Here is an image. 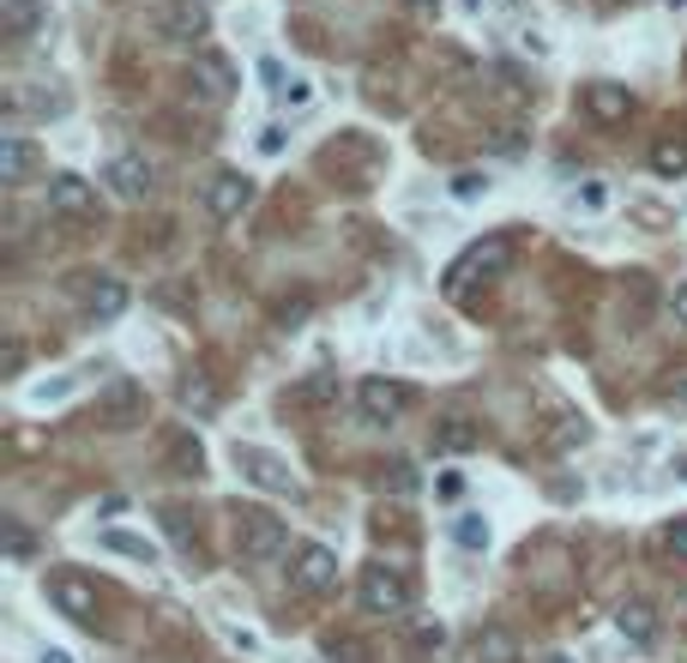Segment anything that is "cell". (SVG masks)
Returning a JSON list of instances; mask_svg holds the SVG:
<instances>
[{
  "label": "cell",
  "mask_w": 687,
  "mask_h": 663,
  "mask_svg": "<svg viewBox=\"0 0 687 663\" xmlns=\"http://www.w3.org/2000/svg\"><path fill=\"white\" fill-rule=\"evenodd\" d=\"M477 663H519V639L506 627H482L477 634Z\"/></svg>",
  "instance_id": "20"
},
{
  "label": "cell",
  "mask_w": 687,
  "mask_h": 663,
  "mask_svg": "<svg viewBox=\"0 0 687 663\" xmlns=\"http://www.w3.org/2000/svg\"><path fill=\"white\" fill-rule=\"evenodd\" d=\"M103 182L115 187L121 199H145L151 194V163H145L139 151H121V157H109L103 163Z\"/></svg>",
  "instance_id": "14"
},
{
  "label": "cell",
  "mask_w": 687,
  "mask_h": 663,
  "mask_svg": "<svg viewBox=\"0 0 687 663\" xmlns=\"http://www.w3.org/2000/svg\"><path fill=\"white\" fill-rule=\"evenodd\" d=\"M326 658H332V663H363L368 646H363V639H332V646H326Z\"/></svg>",
  "instance_id": "30"
},
{
  "label": "cell",
  "mask_w": 687,
  "mask_h": 663,
  "mask_svg": "<svg viewBox=\"0 0 687 663\" xmlns=\"http://www.w3.org/2000/svg\"><path fill=\"white\" fill-rule=\"evenodd\" d=\"M410 7H434V0H410Z\"/></svg>",
  "instance_id": "42"
},
{
  "label": "cell",
  "mask_w": 687,
  "mask_h": 663,
  "mask_svg": "<svg viewBox=\"0 0 687 663\" xmlns=\"http://www.w3.org/2000/svg\"><path fill=\"white\" fill-rule=\"evenodd\" d=\"M254 206V182H247V175H235V170H218L206 182V211L218 223H230V218H242V211Z\"/></svg>",
  "instance_id": "9"
},
{
  "label": "cell",
  "mask_w": 687,
  "mask_h": 663,
  "mask_svg": "<svg viewBox=\"0 0 687 663\" xmlns=\"http://www.w3.org/2000/svg\"><path fill=\"white\" fill-rule=\"evenodd\" d=\"M585 115H591L597 127H622V121L634 115V91H627V85H610V78H597V85H585Z\"/></svg>",
  "instance_id": "11"
},
{
  "label": "cell",
  "mask_w": 687,
  "mask_h": 663,
  "mask_svg": "<svg viewBox=\"0 0 687 663\" xmlns=\"http://www.w3.org/2000/svg\"><path fill=\"white\" fill-rule=\"evenodd\" d=\"M290 579H296V591H308V598H326V591H338V555L326 543H296Z\"/></svg>",
  "instance_id": "5"
},
{
  "label": "cell",
  "mask_w": 687,
  "mask_h": 663,
  "mask_svg": "<svg viewBox=\"0 0 687 663\" xmlns=\"http://www.w3.org/2000/svg\"><path fill=\"white\" fill-rule=\"evenodd\" d=\"M663 549H670L675 561H687V519H670V525H663Z\"/></svg>",
  "instance_id": "31"
},
{
  "label": "cell",
  "mask_w": 687,
  "mask_h": 663,
  "mask_svg": "<svg viewBox=\"0 0 687 663\" xmlns=\"http://www.w3.org/2000/svg\"><path fill=\"white\" fill-rule=\"evenodd\" d=\"M416 392L404 386V380H387V375H368L363 386H356V410H363V422H392L410 410Z\"/></svg>",
  "instance_id": "6"
},
{
  "label": "cell",
  "mask_w": 687,
  "mask_h": 663,
  "mask_svg": "<svg viewBox=\"0 0 687 663\" xmlns=\"http://www.w3.org/2000/svg\"><path fill=\"white\" fill-rule=\"evenodd\" d=\"M585 441H591V422L585 417H561V429L549 434V446H585Z\"/></svg>",
  "instance_id": "28"
},
{
  "label": "cell",
  "mask_w": 687,
  "mask_h": 663,
  "mask_svg": "<svg viewBox=\"0 0 687 663\" xmlns=\"http://www.w3.org/2000/svg\"><path fill=\"white\" fill-rule=\"evenodd\" d=\"M410 646L416 651H441L446 646V627L434 622V615H416V622H410Z\"/></svg>",
  "instance_id": "27"
},
{
  "label": "cell",
  "mask_w": 687,
  "mask_h": 663,
  "mask_svg": "<svg viewBox=\"0 0 687 663\" xmlns=\"http://www.w3.org/2000/svg\"><path fill=\"white\" fill-rule=\"evenodd\" d=\"M453 543L482 555V549H489V519H482V513H453Z\"/></svg>",
  "instance_id": "22"
},
{
  "label": "cell",
  "mask_w": 687,
  "mask_h": 663,
  "mask_svg": "<svg viewBox=\"0 0 687 663\" xmlns=\"http://www.w3.org/2000/svg\"><path fill=\"white\" fill-rule=\"evenodd\" d=\"M651 170L658 175H687V139H658L651 145Z\"/></svg>",
  "instance_id": "25"
},
{
  "label": "cell",
  "mask_w": 687,
  "mask_h": 663,
  "mask_svg": "<svg viewBox=\"0 0 687 663\" xmlns=\"http://www.w3.org/2000/svg\"><path fill=\"white\" fill-rule=\"evenodd\" d=\"M670 314H675V326H687V284L670 296Z\"/></svg>",
  "instance_id": "39"
},
{
  "label": "cell",
  "mask_w": 687,
  "mask_h": 663,
  "mask_svg": "<svg viewBox=\"0 0 687 663\" xmlns=\"http://www.w3.org/2000/svg\"><path fill=\"white\" fill-rule=\"evenodd\" d=\"M187 97H199L206 109L230 103V97H235V73H230V61H223V54H211V49H199L194 61H187Z\"/></svg>",
  "instance_id": "4"
},
{
  "label": "cell",
  "mask_w": 687,
  "mask_h": 663,
  "mask_svg": "<svg viewBox=\"0 0 687 663\" xmlns=\"http://www.w3.org/2000/svg\"><path fill=\"white\" fill-rule=\"evenodd\" d=\"M363 610L368 615H404L410 610V579L398 567H368L363 573Z\"/></svg>",
  "instance_id": "7"
},
{
  "label": "cell",
  "mask_w": 687,
  "mask_h": 663,
  "mask_svg": "<svg viewBox=\"0 0 687 663\" xmlns=\"http://www.w3.org/2000/svg\"><path fill=\"white\" fill-rule=\"evenodd\" d=\"M7 543H13V561H25V555H30V537H25V525H7Z\"/></svg>",
  "instance_id": "37"
},
{
  "label": "cell",
  "mask_w": 687,
  "mask_h": 663,
  "mask_svg": "<svg viewBox=\"0 0 687 663\" xmlns=\"http://www.w3.org/2000/svg\"><path fill=\"white\" fill-rule=\"evenodd\" d=\"M169 470H175V477H199V470H206V453H199L194 434H175V441H169Z\"/></svg>",
  "instance_id": "23"
},
{
  "label": "cell",
  "mask_w": 687,
  "mask_h": 663,
  "mask_svg": "<svg viewBox=\"0 0 687 663\" xmlns=\"http://www.w3.org/2000/svg\"><path fill=\"white\" fill-rule=\"evenodd\" d=\"M49 211L54 218H91L97 211V187L85 182V175H49Z\"/></svg>",
  "instance_id": "12"
},
{
  "label": "cell",
  "mask_w": 687,
  "mask_h": 663,
  "mask_svg": "<svg viewBox=\"0 0 687 663\" xmlns=\"http://www.w3.org/2000/svg\"><path fill=\"white\" fill-rule=\"evenodd\" d=\"M85 314H91V320H121V314H127V284H121V278H97V284L85 290Z\"/></svg>",
  "instance_id": "16"
},
{
  "label": "cell",
  "mask_w": 687,
  "mask_h": 663,
  "mask_svg": "<svg viewBox=\"0 0 687 663\" xmlns=\"http://www.w3.org/2000/svg\"><path fill=\"white\" fill-rule=\"evenodd\" d=\"M428 441H434V453H470V446H482V429L465 417H441Z\"/></svg>",
  "instance_id": "17"
},
{
  "label": "cell",
  "mask_w": 687,
  "mask_h": 663,
  "mask_svg": "<svg viewBox=\"0 0 687 663\" xmlns=\"http://www.w3.org/2000/svg\"><path fill=\"white\" fill-rule=\"evenodd\" d=\"M658 398H663V404H687V368H675V380H663Z\"/></svg>",
  "instance_id": "36"
},
{
  "label": "cell",
  "mask_w": 687,
  "mask_h": 663,
  "mask_svg": "<svg viewBox=\"0 0 687 663\" xmlns=\"http://www.w3.org/2000/svg\"><path fill=\"white\" fill-rule=\"evenodd\" d=\"M19 368H25V344H19V339H7V344H0V375L13 380Z\"/></svg>",
  "instance_id": "33"
},
{
  "label": "cell",
  "mask_w": 687,
  "mask_h": 663,
  "mask_svg": "<svg viewBox=\"0 0 687 663\" xmlns=\"http://www.w3.org/2000/svg\"><path fill=\"white\" fill-rule=\"evenodd\" d=\"M151 30L163 42H199L211 30L206 0H157V7H151Z\"/></svg>",
  "instance_id": "3"
},
{
  "label": "cell",
  "mask_w": 687,
  "mask_h": 663,
  "mask_svg": "<svg viewBox=\"0 0 687 663\" xmlns=\"http://www.w3.org/2000/svg\"><path fill=\"white\" fill-rule=\"evenodd\" d=\"M543 663H573V658H543Z\"/></svg>",
  "instance_id": "41"
},
{
  "label": "cell",
  "mask_w": 687,
  "mask_h": 663,
  "mask_svg": "<svg viewBox=\"0 0 687 663\" xmlns=\"http://www.w3.org/2000/svg\"><path fill=\"white\" fill-rule=\"evenodd\" d=\"M308 97H314V85H308V78H284V85H278V103H290V109H296V103H308Z\"/></svg>",
  "instance_id": "32"
},
{
  "label": "cell",
  "mask_w": 687,
  "mask_h": 663,
  "mask_svg": "<svg viewBox=\"0 0 687 663\" xmlns=\"http://www.w3.org/2000/svg\"><path fill=\"white\" fill-rule=\"evenodd\" d=\"M182 410H194V417H211V410H218V386H211L206 375L182 380Z\"/></svg>",
  "instance_id": "24"
},
{
  "label": "cell",
  "mask_w": 687,
  "mask_h": 663,
  "mask_svg": "<svg viewBox=\"0 0 687 663\" xmlns=\"http://www.w3.org/2000/svg\"><path fill=\"white\" fill-rule=\"evenodd\" d=\"M235 465L247 470V482H260V489L296 494V477H290V465H284L278 453H266V446H242V441H235Z\"/></svg>",
  "instance_id": "10"
},
{
  "label": "cell",
  "mask_w": 687,
  "mask_h": 663,
  "mask_svg": "<svg viewBox=\"0 0 687 663\" xmlns=\"http://www.w3.org/2000/svg\"><path fill=\"white\" fill-rule=\"evenodd\" d=\"M453 194H458V199H482V194H489V175L458 170V175H453Z\"/></svg>",
  "instance_id": "29"
},
{
  "label": "cell",
  "mask_w": 687,
  "mask_h": 663,
  "mask_svg": "<svg viewBox=\"0 0 687 663\" xmlns=\"http://www.w3.org/2000/svg\"><path fill=\"white\" fill-rule=\"evenodd\" d=\"M506 266H513V242L506 235H489V242L465 247L453 260V272H446V296H465L470 284H489V278H501Z\"/></svg>",
  "instance_id": "1"
},
{
  "label": "cell",
  "mask_w": 687,
  "mask_h": 663,
  "mask_svg": "<svg viewBox=\"0 0 687 663\" xmlns=\"http://www.w3.org/2000/svg\"><path fill=\"white\" fill-rule=\"evenodd\" d=\"M260 151H266V157L284 151V127H266V133H260Z\"/></svg>",
  "instance_id": "38"
},
{
  "label": "cell",
  "mask_w": 687,
  "mask_h": 663,
  "mask_svg": "<svg viewBox=\"0 0 687 663\" xmlns=\"http://www.w3.org/2000/svg\"><path fill=\"white\" fill-rule=\"evenodd\" d=\"M37 663H73V658H66V651H61V646H49V651H42V658H37Z\"/></svg>",
  "instance_id": "40"
},
{
  "label": "cell",
  "mask_w": 687,
  "mask_h": 663,
  "mask_svg": "<svg viewBox=\"0 0 687 663\" xmlns=\"http://www.w3.org/2000/svg\"><path fill=\"white\" fill-rule=\"evenodd\" d=\"M290 404H338V375H308L290 392Z\"/></svg>",
  "instance_id": "26"
},
{
  "label": "cell",
  "mask_w": 687,
  "mask_h": 663,
  "mask_svg": "<svg viewBox=\"0 0 687 663\" xmlns=\"http://www.w3.org/2000/svg\"><path fill=\"white\" fill-rule=\"evenodd\" d=\"M49 603L66 615V622H97V586L73 567L49 573Z\"/></svg>",
  "instance_id": "8"
},
{
  "label": "cell",
  "mask_w": 687,
  "mask_h": 663,
  "mask_svg": "<svg viewBox=\"0 0 687 663\" xmlns=\"http://www.w3.org/2000/svg\"><path fill=\"white\" fill-rule=\"evenodd\" d=\"M97 549H109V555H127V561H145V567L157 561V543H151V537H133V531H103V537H97Z\"/></svg>",
  "instance_id": "21"
},
{
  "label": "cell",
  "mask_w": 687,
  "mask_h": 663,
  "mask_svg": "<svg viewBox=\"0 0 687 663\" xmlns=\"http://www.w3.org/2000/svg\"><path fill=\"white\" fill-rule=\"evenodd\" d=\"M314 314V302L308 296H296V302H278V326H296V320H308Z\"/></svg>",
  "instance_id": "34"
},
{
  "label": "cell",
  "mask_w": 687,
  "mask_h": 663,
  "mask_svg": "<svg viewBox=\"0 0 687 663\" xmlns=\"http://www.w3.org/2000/svg\"><path fill=\"white\" fill-rule=\"evenodd\" d=\"M387 482H392L398 494H410V489H416V470L404 465V458H392V465H387Z\"/></svg>",
  "instance_id": "35"
},
{
  "label": "cell",
  "mask_w": 687,
  "mask_h": 663,
  "mask_svg": "<svg viewBox=\"0 0 687 663\" xmlns=\"http://www.w3.org/2000/svg\"><path fill=\"white\" fill-rule=\"evenodd\" d=\"M615 627H622V639H634V646H651V639H658V610L634 598V603L615 610Z\"/></svg>",
  "instance_id": "18"
},
{
  "label": "cell",
  "mask_w": 687,
  "mask_h": 663,
  "mask_svg": "<svg viewBox=\"0 0 687 663\" xmlns=\"http://www.w3.org/2000/svg\"><path fill=\"white\" fill-rule=\"evenodd\" d=\"M42 0H0V25L13 30V37H37L42 30Z\"/></svg>",
  "instance_id": "19"
},
{
  "label": "cell",
  "mask_w": 687,
  "mask_h": 663,
  "mask_svg": "<svg viewBox=\"0 0 687 663\" xmlns=\"http://www.w3.org/2000/svg\"><path fill=\"white\" fill-rule=\"evenodd\" d=\"M97 417H103V429H133V422H145V386L115 380V386L97 398Z\"/></svg>",
  "instance_id": "13"
},
{
  "label": "cell",
  "mask_w": 687,
  "mask_h": 663,
  "mask_svg": "<svg viewBox=\"0 0 687 663\" xmlns=\"http://www.w3.org/2000/svg\"><path fill=\"white\" fill-rule=\"evenodd\" d=\"M235 549H242V561H278L290 549V531L266 507H235Z\"/></svg>",
  "instance_id": "2"
},
{
  "label": "cell",
  "mask_w": 687,
  "mask_h": 663,
  "mask_svg": "<svg viewBox=\"0 0 687 663\" xmlns=\"http://www.w3.org/2000/svg\"><path fill=\"white\" fill-rule=\"evenodd\" d=\"M37 170V145L25 139V133H7V139H0V182H25V175Z\"/></svg>",
  "instance_id": "15"
}]
</instances>
